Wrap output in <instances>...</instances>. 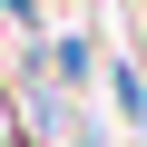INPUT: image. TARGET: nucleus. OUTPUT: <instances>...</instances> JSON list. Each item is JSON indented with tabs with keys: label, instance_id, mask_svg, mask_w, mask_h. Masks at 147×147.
Listing matches in <instances>:
<instances>
[{
	"label": "nucleus",
	"instance_id": "f257e3e1",
	"mask_svg": "<svg viewBox=\"0 0 147 147\" xmlns=\"http://www.w3.org/2000/svg\"><path fill=\"white\" fill-rule=\"evenodd\" d=\"M49 69H59L69 88H88V69H98V49H88V39H59V49H49Z\"/></svg>",
	"mask_w": 147,
	"mask_h": 147
}]
</instances>
